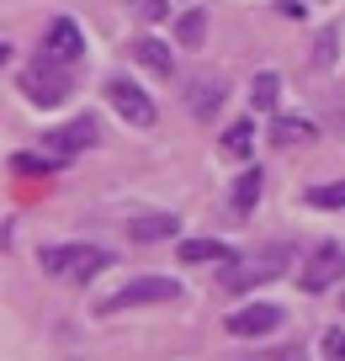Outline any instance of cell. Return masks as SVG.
I'll return each mask as SVG.
<instances>
[{
	"label": "cell",
	"instance_id": "4",
	"mask_svg": "<svg viewBox=\"0 0 345 361\" xmlns=\"http://www.w3.org/2000/svg\"><path fill=\"white\" fill-rule=\"evenodd\" d=\"M149 303H181V282L176 276H133L111 298H101L96 314H123V308H149Z\"/></svg>",
	"mask_w": 345,
	"mask_h": 361
},
{
	"label": "cell",
	"instance_id": "10",
	"mask_svg": "<svg viewBox=\"0 0 345 361\" xmlns=\"http://www.w3.org/2000/svg\"><path fill=\"white\" fill-rule=\"evenodd\" d=\"M260 197H266V176H260V165H245L234 176V192H229V213L234 218H250L260 207Z\"/></svg>",
	"mask_w": 345,
	"mask_h": 361
},
{
	"label": "cell",
	"instance_id": "3",
	"mask_svg": "<svg viewBox=\"0 0 345 361\" xmlns=\"http://www.w3.org/2000/svg\"><path fill=\"white\" fill-rule=\"evenodd\" d=\"M287 260H292V245H266L260 255H250V260L239 255V260H229V266H223V287H229V293H250V287L282 276V271H287Z\"/></svg>",
	"mask_w": 345,
	"mask_h": 361
},
{
	"label": "cell",
	"instance_id": "9",
	"mask_svg": "<svg viewBox=\"0 0 345 361\" xmlns=\"http://www.w3.org/2000/svg\"><path fill=\"white\" fill-rule=\"evenodd\" d=\"M282 308L277 303H250V308H239V314H229V335H271V329H282Z\"/></svg>",
	"mask_w": 345,
	"mask_h": 361
},
{
	"label": "cell",
	"instance_id": "14",
	"mask_svg": "<svg viewBox=\"0 0 345 361\" xmlns=\"http://www.w3.org/2000/svg\"><path fill=\"white\" fill-rule=\"evenodd\" d=\"M186 102H191V117L197 123H212V112L223 106V80H191V90H186Z\"/></svg>",
	"mask_w": 345,
	"mask_h": 361
},
{
	"label": "cell",
	"instance_id": "11",
	"mask_svg": "<svg viewBox=\"0 0 345 361\" xmlns=\"http://www.w3.org/2000/svg\"><path fill=\"white\" fill-rule=\"evenodd\" d=\"M181 260H186V266H229V260H239V250L223 245V239H186V245H181Z\"/></svg>",
	"mask_w": 345,
	"mask_h": 361
},
{
	"label": "cell",
	"instance_id": "16",
	"mask_svg": "<svg viewBox=\"0 0 345 361\" xmlns=\"http://www.w3.org/2000/svg\"><path fill=\"white\" fill-rule=\"evenodd\" d=\"M308 138H313V123H308V117H277V123H271V144H277V149L308 144Z\"/></svg>",
	"mask_w": 345,
	"mask_h": 361
},
{
	"label": "cell",
	"instance_id": "26",
	"mask_svg": "<svg viewBox=\"0 0 345 361\" xmlns=\"http://www.w3.org/2000/svg\"><path fill=\"white\" fill-rule=\"evenodd\" d=\"M340 303H345V298H340Z\"/></svg>",
	"mask_w": 345,
	"mask_h": 361
},
{
	"label": "cell",
	"instance_id": "2",
	"mask_svg": "<svg viewBox=\"0 0 345 361\" xmlns=\"http://www.w3.org/2000/svg\"><path fill=\"white\" fill-rule=\"evenodd\" d=\"M22 90H27V102L43 106V112H54V106L69 102V90H75V75H69V64H59V59L37 54L32 64L22 69Z\"/></svg>",
	"mask_w": 345,
	"mask_h": 361
},
{
	"label": "cell",
	"instance_id": "22",
	"mask_svg": "<svg viewBox=\"0 0 345 361\" xmlns=\"http://www.w3.org/2000/svg\"><path fill=\"white\" fill-rule=\"evenodd\" d=\"M324 361H345V329H324Z\"/></svg>",
	"mask_w": 345,
	"mask_h": 361
},
{
	"label": "cell",
	"instance_id": "1",
	"mask_svg": "<svg viewBox=\"0 0 345 361\" xmlns=\"http://www.w3.org/2000/svg\"><path fill=\"white\" fill-rule=\"evenodd\" d=\"M37 266L48 276H59V282L85 287L111 266V250H101V245H48V250H37Z\"/></svg>",
	"mask_w": 345,
	"mask_h": 361
},
{
	"label": "cell",
	"instance_id": "20",
	"mask_svg": "<svg viewBox=\"0 0 345 361\" xmlns=\"http://www.w3.org/2000/svg\"><path fill=\"white\" fill-rule=\"evenodd\" d=\"M202 32H207V16H202V11H186V16H181V27H176L181 48H202Z\"/></svg>",
	"mask_w": 345,
	"mask_h": 361
},
{
	"label": "cell",
	"instance_id": "6",
	"mask_svg": "<svg viewBox=\"0 0 345 361\" xmlns=\"http://www.w3.org/2000/svg\"><path fill=\"white\" fill-rule=\"evenodd\" d=\"M107 102H111V112L123 117V123H133V128H155V102H149L144 90L133 85V80H123V75H111L107 80Z\"/></svg>",
	"mask_w": 345,
	"mask_h": 361
},
{
	"label": "cell",
	"instance_id": "24",
	"mask_svg": "<svg viewBox=\"0 0 345 361\" xmlns=\"http://www.w3.org/2000/svg\"><path fill=\"white\" fill-rule=\"evenodd\" d=\"M277 11H282V16H303L308 6H303V0H277Z\"/></svg>",
	"mask_w": 345,
	"mask_h": 361
},
{
	"label": "cell",
	"instance_id": "17",
	"mask_svg": "<svg viewBox=\"0 0 345 361\" xmlns=\"http://www.w3.org/2000/svg\"><path fill=\"white\" fill-rule=\"evenodd\" d=\"M277 102H282V75H277V69L255 75V85H250V106H255V112H277Z\"/></svg>",
	"mask_w": 345,
	"mask_h": 361
},
{
	"label": "cell",
	"instance_id": "8",
	"mask_svg": "<svg viewBox=\"0 0 345 361\" xmlns=\"http://www.w3.org/2000/svg\"><path fill=\"white\" fill-rule=\"evenodd\" d=\"M96 117H75V123H59V128H48L43 133V149L48 154H59V159H69V154H80V149H90L96 144Z\"/></svg>",
	"mask_w": 345,
	"mask_h": 361
},
{
	"label": "cell",
	"instance_id": "7",
	"mask_svg": "<svg viewBox=\"0 0 345 361\" xmlns=\"http://www.w3.org/2000/svg\"><path fill=\"white\" fill-rule=\"evenodd\" d=\"M43 54L75 69L80 59H85V32H80V22H69V16H54V22H48V32H43Z\"/></svg>",
	"mask_w": 345,
	"mask_h": 361
},
{
	"label": "cell",
	"instance_id": "13",
	"mask_svg": "<svg viewBox=\"0 0 345 361\" xmlns=\"http://www.w3.org/2000/svg\"><path fill=\"white\" fill-rule=\"evenodd\" d=\"M181 228V218L176 213H138V218H128V234L138 239V245H155V239H170Z\"/></svg>",
	"mask_w": 345,
	"mask_h": 361
},
{
	"label": "cell",
	"instance_id": "12",
	"mask_svg": "<svg viewBox=\"0 0 345 361\" xmlns=\"http://www.w3.org/2000/svg\"><path fill=\"white\" fill-rule=\"evenodd\" d=\"M128 54H133L144 69L165 75V80L176 75V54H170V43H159V37H133V43H128Z\"/></svg>",
	"mask_w": 345,
	"mask_h": 361
},
{
	"label": "cell",
	"instance_id": "25",
	"mask_svg": "<svg viewBox=\"0 0 345 361\" xmlns=\"http://www.w3.org/2000/svg\"><path fill=\"white\" fill-rule=\"evenodd\" d=\"M277 361H308V350H303V345H287V350H277Z\"/></svg>",
	"mask_w": 345,
	"mask_h": 361
},
{
	"label": "cell",
	"instance_id": "19",
	"mask_svg": "<svg viewBox=\"0 0 345 361\" xmlns=\"http://www.w3.org/2000/svg\"><path fill=\"white\" fill-rule=\"evenodd\" d=\"M11 170H16V176H54V170H59V154H11Z\"/></svg>",
	"mask_w": 345,
	"mask_h": 361
},
{
	"label": "cell",
	"instance_id": "18",
	"mask_svg": "<svg viewBox=\"0 0 345 361\" xmlns=\"http://www.w3.org/2000/svg\"><path fill=\"white\" fill-rule=\"evenodd\" d=\"M303 202H308V207H324V213H329V207H345V180H324V186H308V192H303Z\"/></svg>",
	"mask_w": 345,
	"mask_h": 361
},
{
	"label": "cell",
	"instance_id": "23",
	"mask_svg": "<svg viewBox=\"0 0 345 361\" xmlns=\"http://www.w3.org/2000/svg\"><path fill=\"white\" fill-rule=\"evenodd\" d=\"M334 59V27H324L319 32V54H313V64H329Z\"/></svg>",
	"mask_w": 345,
	"mask_h": 361
},
{
	"label": "cell",
	"instance_id": "15",
	"mask_svg": "<svg viewBox=\"0 0 345 361\" xmlns=\"http://www.w3.org/2000/svg\"><path fill=\"white\" fill-rule=\"evenodd\" d=\"M218 149L229 159H250V154H255V123H250V117L229 123V128H223V138H218Z\"/></svg>",
	"mask_w": 345,
	"mask_h": 361
},
{
	"label": "cell",
	"instance_id": "5",
	"mask_svg": "<svg viewBox=\"0 0 345 361\" xmlns=\"http://www.w3.org/2000/svg\"><path fill=\"white\" fill-rule=\"evenodd\" d=\"M298 282H303V293H329L334 282H345V250L334 245H319L308 260H303V271H298Z\"/></svg>",
	"mask_w": 345,
	"mask_h": 361
},
{
	"label": "cell",
	"instance_id": "21",
	"mask_svg": "<svg viewBox=\"0 0 345 361\" xmlns=\"http://www.w3.org/2000/svg\"><path fill=\"white\" fill-rule=\"evenodd\" d=\"M128 11H133L138 22H165V16H170V0H128Z\"/></svg>",
	"mask_w": 345,
	"mask_h": 361
}]
</instances>
